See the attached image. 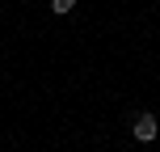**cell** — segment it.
I'll use <instances>...</instances> for the list:
<instances>
[{
    "mask_svg": "<svg viewBox=\"0 0 160 152\" xmlns=\"http://www.w3.org/2000/svg\"><path fill=\"white\" fill-rule=\"evenodd\" d=\"M131 131H135V139H139V144H152V139L160 135V118H156V114H139Z\"/></svg>",
    "mask_w": 160,
    "mask_h": 152,
    "instance_id": "1",
    "label": "cell"
},
{
    "mask_svg": "<svg viewBox=\"0 0 160 152\" xmlns=\"http://www.w3.org/2000/svg\"><path fill=\"white\" fill-rule=\"evenodd\" d=\"M72 8H76V0H51V13H55V17L59 13H72Z\"/></svg>",
    "mask_w": 160,
    "mask_h": 152,
    "instance_id": "2",
    "label": "cell"
}]
</instances>
